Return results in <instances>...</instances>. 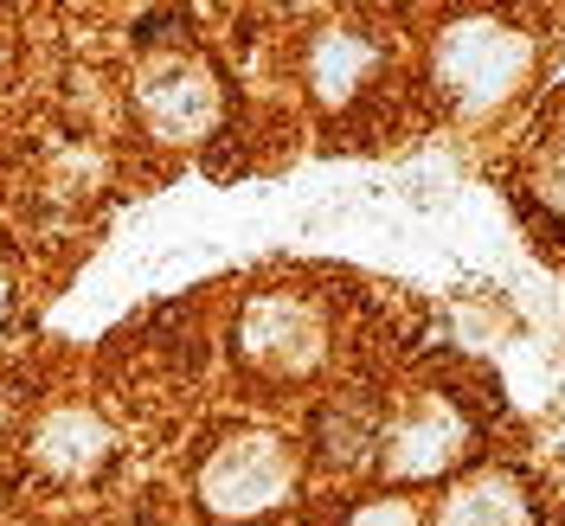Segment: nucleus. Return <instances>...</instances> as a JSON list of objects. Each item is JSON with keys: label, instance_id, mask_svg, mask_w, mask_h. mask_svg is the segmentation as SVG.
Instances as JSON below:
<instances>
[{"label": "nucleus", "instance_id": "9d476101", "mask_svg": "<svg viewBox=\"0 0 565 526\" xmlns=\"http://www.w3.org/2000/svg\"><path fill=\"white\" fill-rule=\"evenodd\" d=\"M348 526H418V520H412V507H405V501H366Z\"/></svg>", "mask_w": 565, "mask_h": 526}, {"label": "nucleus", "instance_id": "f257e3e1", "mask_svg": "<svg viewBox=\"0 0 565 526\" xmlns=\"http://www.w3.org/2000/svg\"><path fill=\"white\" fill-rule=\"evenodd\" d=\"M533 65H540L533 33L508 26V20H489V13L450 20V26L437 33V45H430V77H437V90H444L462 116H494V109H508L527 90Z\"/></svg>", "mask_w": 565, "mask_h": 526}, {"label": "nucleus", "instance_id": "7ed1b4c3", "mask_svg": "<svg viewBox=\"0 0 565 526\" xmlns=\"http://www.w3.org/2000/svg\"><path fill=\"white\" fill-rule=\"evenodd\" d=\"M238 353H245L250 366H264V373H277V379H296V373H309L321 359V321L309 302H296V296H257L238 321Z\"/></svg>", "mask_w": 565, "mask_h": 526}, {"label": "nucleus", "instance_id": "20e7f679", "mask_svg": "<svg viewBox=\"0 0 565 526\" xmlns=\"http://www.w3.org/2000/svg\"><path fill=\"white\" fill-rule=\"evenodd\" d=\"M457 457H469V418L457 411V398H437V391H424L418 405L392 423L386 450H380L386 475H398V482L437 475V469H450Z\"/></svg>", "mask_w": 565, "mask_h": 526}, {"label": "nucleus", "instance_id": "6e6552de", "mask_svg": "<svg viewBox=\"0 0 565 526\" xmlns=\"http://www.w3.org/2000/svg\"><path fill=\"white\" fill-rule=\"evenodd\" d=\"M33 457H39V469H45V475L77 482V475H90V469L109 457V430L90 418V411L65 405V411H52V418L33 430Z\"/></svg>", "mask_w": 565, "mask_h": 526}, {"label": "nucleus", "instance_id": "f03ea898", "mask_svg": "<svg viewBox=\"0 0 565 526\" xmlns=\"http://www.w3.org/2000/svg\"><path fill=\"white\" fill-rule=\"evenodd\" d=\"M296 489V450L270 437V430H245V437H225L200 469V501H206L218 520H245L277 507L282 494Z\"/></svg>", "mask_w": 565, "mask_h": 526}, {"label": "nucleus", "instance_id": "1a4fd4ad", "mask_svg": "<svg viewBox=\"0 0 565 526\" xmlns=\"http://www.w3.org/2000/svg\"><path fill=\"white\" fill-rule=\"evenodd\" d=\"M527 186H533V225L553 232L565 245V97L546 109L540 122V141H533V161H527Z\"/></svg>", "mask_w": 565, "mask_h": 526}, {"label": "nucleus", "instance_id": "9b49d317", "mask_svg": "<svg viewBox=\"0 0 565 526\" xmlns=\"http://www.w3.org/2000/svg\"><path fill=\"white\" fill-rule=\"evenodd\" d=\"M0 315H7V277H0Z\"/></svg>", "mask_w": 565, "mask_h": 526}, {"label": "nucleus", "instance_id": "0eeeda50", "mask_svg": "<svg viewBox=\"0 0 565 526\" xmlns=\"http://www.w3.org/2000/svg\"><path fill=\"white\" fill-rule=\"evenodd\" d=\"M437 526H546V520H540V507H533V489L521 482V475H508V469H489V475L462 482V489L444 501Z\"/></svg>", "mask_w": 565, "mask_h": 526}, {"label": "nucleus", "instance_id": "39448f33", "mask_svg": "<svg viewBox=\"0 0 565 526\" xmlns=\"http://www.w3.org/2000/svg\"><path fill=\"white\" fill-rule=\"evenodd\" d=\"M136 104H141V116H148L154 136L193 141V136H206L212 116H218V84H212V71L193 65V58H161V65L141 71Z\"/></svg>", "mask_w": 565, "mask_h": 526}, {"label": "nucleus", "instance_id": "423d86ee", "mask_svg": "<svg viewBox=\"0 0 565 526\" xmlns=\"http://www.w3.org/2000/svg\"><path fill=\"white\" fill-rule=\"evenodd\" d=\"M380 65H386L380 39L353 33V26H328V33H316V45H309V84H316L321 104H353V97L380 77Z\"/></svg>", "mask_w": 565, "mask_h": 526}]
</instances>
